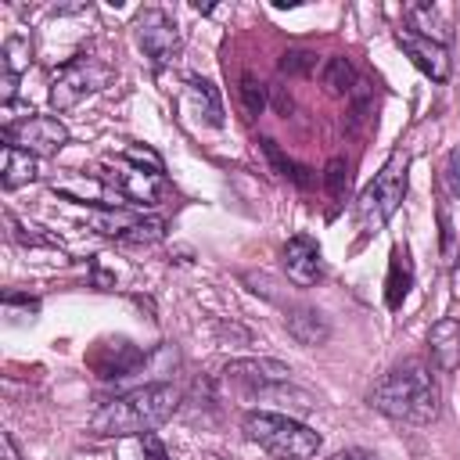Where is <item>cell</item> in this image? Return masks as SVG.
Segmentation results:
<instances>
[{"label":"cell","mask_w":460,"mask_h":460,"mask_svg":"<svg viewBox=\"0 0 460 460\" xmlns=\"http://www.w3.org/2000/svg\"><path fill=\"white\" fill-rule=\"evenodd\" d=\"M410 288V259L402 248H392V270H388V305H399V298Z\"/></svg>","instance_id":"obj_20"},{"label":"cell","mask_w":460,"mask_h":460,"mask_svg":"<svg viewBox=\"0 0 460 460\" xmlns=\"http://www.w3.org/2000/svg\"><path fill=\"white\" fill-rule=\"evenodd\" d=\"M367 402L402 424H431L438 417V381L424 359H402L392 370H385L374 388L367 392Z\"/></svg>","instance_id":"obj_1"},{"label":"cell","mask_w":460,"mask_h":460,"mask_svg":"<svg viewBox=\"0 0 460 460\" xmlns=\"http://www.w3.org/2000/svg\"><path fill=\"white\" fill-rule=\"evenodd\" d=\"M320 79H323V86H327L331 93H338V97H349V93L356 90V83H359V79H356V68H352L349 58H327Z\"/></svg>","instance_id":"obj_19"},{"label":"cell","mask_w":460,"mask_h":460,"mask_svg":"<svg viewBox=\"0 0 460 460\" xmlns=\"http://www.w3.org/2000/svg\"><path fill=\"white\" fill-rule=\"evenodd\" d=\"M428 356H431V367L442 370V374H453L460 367V320L446 316V320L431 323V331H428Z\"/></svg>","instance_id":"obj_13"},{"label":"cell","mask_w":460,"mask_h":460,"mask_svg":"<svg viewBox=\"0 0 460 460\" xmlns=\"http://www.w3.org/2000/svg\"><path fill=\"white\" fill-rule=\"evenodd\" d=\"M140 449H144V460H169V453H165V446H162V438L155 431L140 435Z\"/></svg>","instance_id":"obj_27"},{"label":"cell","mask_w":460,"mask_h":460,"mask_svg":"<svg viewBox=\"0 0 460 460\" xmlns=\"http://www.w3.org/2000/svg\"><path fill=\"white\" fill-rule=\"evenodd\" d=\"M241 428H244L248 442L266 449L273 460H313L320 453V446H323L320 435L309 424H302V420H295L288 413L252 410V413H244Z\"/></svg>","instance_id":"obj_3"},{"label":"cell","mask_w":460,"mask_h":460,"mask_svg":"<svg viewBox=\"0 0 460 460\" xmlns=\"http://www.w3.org/2000/svg\"><path fill=\"white\" fill-rule=\"evenodd\" d=\"M40 176L36 169V155L22 151V147H4V172H0V183L4 190H14L22 183H32Z\"/></svg>","instance_id":"obj_17"},{"label":"cell","mask_w":460,"mask_h":460,"mask_svg":"<svg viewBox=\"0 0 460 460\" xmlns=\"http://www.w3.org/2000/svg\"><path fill=\"white\" fill-rule=\"evenodd\" d=\"M68 144V129L54 115H25L14 126H4V147H22L36 158L58 155Z\"/></svg>","instance_id":"obj_5"},{"label":"cell","mask_w":460,"mask_h":460,"mask_svg":"<svg viewBox=\"0 0 460 460\" xmlns=\"http://www.w3.org/2000/svg\"><path fill=\"white\" fill-rule=\"evenodd\" d=\"M280 255H284V273H288L291 284L313 288L320 280V248H316V241L309 234L288 237V244H284Z\"/></svg>","instance_id":"obj_11"},{"label":"cell","mask_w":460,"mask_h":460,"mask_svg":"<svg viewBox=\"0 0 460 460\" xmlns=\"http://www.w3.org/2000/svg\"><path fill=\"white\" fill-rule=\"evenodd\" d=\"M259 147H262V155H266V158L273 162V169H277L280 176H288V180H295L298 187H309V180L302 176L305 169H298V165H295L291 158H284V155H280V147H277V144H273L270 137H262V140H259Z\"/></svg>","instance_id":"obj_22"},{"label":"cell","mask_w":460,"mask_h":460,"mask_svg":"<svg viewBox=\"0 0 460 460\" xmlns=\"http://www.w3.org/2000/svg\"><path fill=\"white\" fill-rule=\"evenodd\" d=\"M162 237H165V223H162L158 216H147V219L137 216V219L119 234V241H129V244H140V241L151 244V241H162Z\"/></svg>","instance_id":"obj_21"},{"label":"cell","mask_w":460,"mask_h":460,"mask_svg":"<svg viewBox=\"0 0 460 460\" xmlns=\"http://www.w3.org/2000/svg\"><path fill=\"white\" fill-rule=\"evenodd\" d=\"M0 446H4V460H18L14 442H11V435H7V431H0Z\"/></svg>","instance_id":"obj_29"},{"label":"cell","mask_w":460,"mask_h":460,"mask_svg":"<svg viewBox=\"0 0 460 460\" xmlns=\"http://www.w3.org/2000/svg\"><path fill=\"white\" fill-rule=\"evenodd\" d=\"M176 406H180V392L172 385H144V388H133V392L104 402L90 417V431L104 435V438L147 435L162 420H169Z\"/></svg>","instance_id":"obj_2"},{"label":"cell","mask_w":460,"mask_h":460,"mask_svg":"<svg viewBox=\"0 0 460 460\" xmlns=\"http://www.w3.org/2000/svg\"><path fill=\"white\" fill-rule=\"evenodd\" d=\"M331 460H377L370 449H359V446H352V449H341V453H334Z\"/></svg>","instance_id":"obj_28"},{"label":"cell","mask_w":460,"mask_h":460,"mask_svg":"<svg viewBox=\"0 0 460 460\" xmlns=\"http://www.w3.org/2000/svg\"><path fill=\"white\" fill-rule=\"evenodd\" d=\"M32 65V47L25 36H7L0 47V72H4V104L14 101V83L18 75Z\"/></svg>","instance_id":"obj_16"},{"label":"cell","mask_w":460,"mask_h":460,"mask_svg":"<svg viewBox=\"0 0 460 460\" xmlns=\"http://www.w3.org/2000/svg\"><path fill=\"white\" fill-rule=\"evenodd\" d=\"M406 29L446 47L453 36V11L442 4H410L406 7Z\"/></svg>","instance_id":"obj_14"},{"label":"cell","mask_w":460,"mask_h":460,"mask_svg":"<svg viewBox=\"0 0 460 460\" xmlns=\"http://www.w3.org/2000/svg\"><path fill=\"white\" fill-rule=\"evenodd\" d=\"M313 68H316V54H309V50H288L280 58V72H288V75H305Z\"/></svg>","instance_id":"obj_25"},{"label":"cell","mask_w":460,"mask_h":460,"mask_svg":"<svg viewBox=\"0 0 460 460\" xmlns=\"http://www.w3.org/2000/svg\"><path fill=\"white\" fill-rule=\"evenodd\" d=\"M122 158H126V162H133V165H140V169L147 165L151 172H162V158H158L151 147H140V144H133V147H126V151H122Z\"/></svg>","instance_id":"obj_26"},{"label":"cell","mask_w":460,"mask_h":460,"mask_svg":"<svg viewBox=\"0 0 460 460\" xmlns=\"http://www.w3.org/2000/svg\"><path fill=\"white\" fill-rule=\"evenodd\" d=\"M144 359H147L144 349H137V345H129V341L119 338V341H101L97 352L90 356V367H93L101 377H126V374H133Z\"/></svg>","instance_id":"obj_12"},{"label":"cell","mask_w":460,"mask_h":460,"mask_svg":"<svg viewBox=\"0 0 460 460\" xmlns=\"http://www.w3.org/2000/svg\"><path fill=\"white\" fill-rule=\"evenodd\" d=\"M108 180L115 183V190H119L122 198H129V201H137V205H155V201H158V190H162V172L140 169V165H133V162H126V158L115 162V169H111Z\"/></svg>","instance_id":"obj_10"},{"label":"cell","mask_w":460,"mask_h":460,"mask_svg":"<svg viewBox=\"0 0 460 460\" xmlns=\"http://www.w3.org/2000/svg\"><path fill=\"white\" fill-rule=\"evenodd\" d=\"M406 187H410V155L399 147L388 155V162L381 165V172L367 183V190L359 194V205H356V216H359V226L367 234L381 230L395 208L402 205L406 198Z\"/></svg>","instance_id":"obj_4"},{"label":"cell","mask_w":460,"mask_h":460,"mask_svg":"<svg viewBox=\"0 0 460 460\" xmlns=\"http://www.w3.org/2000/svg\"><path fill=\"white\" fill-rule=\"evenodd\" d=\"M190 101H194L198 115L208 126H223V101H219V90L208 79H190Z\"/></svg>","instance_id":"obj_18"},{"label":"cell","mask_w":460,"mask_h":460,"mask_svg":"<svg viewBox=\"0 0 460 460\" xmlns=\"http://www.w3.org/2000/svg\"><path fill=\"white\" fill-rule=\"evenodd\" d=\"M237 93H241V104H244L248 119L262 115V108H266V90H262V83H259L255 75H241V86H237Z\"/></svg>","instance_id":"obj_23"},{"label":"cell","mask_w":460,"mask_h":460,"mask_svg":"<svg viewBox=\"0 0 460 460\" xmlns=\"http://www.w3.org/2000/svg\"><path fill=\"white\" fill-rule=\"evenodd\" d=\"M97 83H101V75H97L93 61L72 58V61H65V65L54 72V79H50V104H54L58 111H65V108H72L75 101H83L90 90H97Z\"/></svg>","instance_id":"obj_7"},{"label":"cell","mask_w":460,"mask_h":460,"mask_svg":"<svg viewBox=\"0 0 460 460\" xmlns=\"http://www.w3.org/2000/svg\"><path fill=\"white\" fill-rule=\"evenodd\" d=\"M284 323H288V331H291V338H295L298 345H323L327 334H331L323 313L313 309V305H288Z\"/></svg>","instance_id":"obj_15"},{"label":"cell","mask_w":460,"mask_h":460,"mask_svg":"<svg viewBox=\"0 0 460 460\" xmlns=\"http://www.w3.org/2000/svg\"><path fill=\"white\" fill-rule=\"evenodd\" d=\"M323 187H327L331 198H341V194H345V187H349V165H345V158H331V162H327V169H323Z\"/></svg>","instance_id":"obj_24"},{"label":"cell","mask_w":460,"mask_h":460,"mask_svg":"<svg viewBox=\"0 0 460 460\" xmlns=\"http://www.w3.org/2000/svg\"><path fill=\"white\" fill-rule=\"evenodd\" d=\"M395 43L406 50V58L428 75V79H435V83H446L449 79V50L442 47V43H435V40H424V36H417L413 29H399L395 32Z\"/></svg>","instance_id":"obj_8"},{"label":"cell","mask_w":460,"mask_h":460,"mask_svg":"<svg viewBox=\"0 0 460 460\" xmlns=\"http://www.w3.org/2000/svg\"><path fill=\"white\" fill-rule=\"evenodd\" d=\"M226 381H234V385H244V388H259V392H266V388H277V385H288L291 381V367L288 363H277V359H234V363H226Z\"/></svg>","instance_id":"obj_9"},{"label":"cell","mask_w":460,"mask_h":460,"mask_svg":"<svg viewBox=\"0 0 460 460\" xmlns=\"http://www.w3.org/2000/svg\"><path fill=\"white\" fill-rule=\"evenodd\" d=\"M133 32H137V43H140V50L147 54L151 65H169L180 54V29L158 7L140 11L137 22H133Z\"/></svg>","instance_id":"obj_6"}]
</instances>
